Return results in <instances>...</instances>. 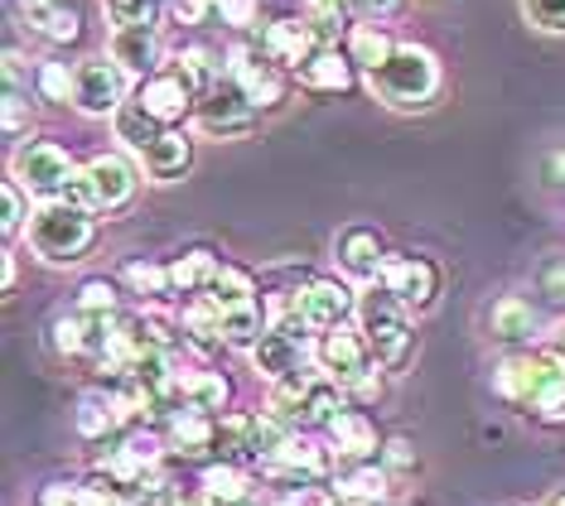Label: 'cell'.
<instances>
[{"label":"cell","instance_id":"obj_1","mask_svg":"<svg viewBox=\"0 0 565 506\" xmlns=\"http://www.w3.org/2000/svg\"><path fill=\"white\" fill-rule=\"evenodd\" d=\"M493 391L512 406L532 410L542 424H565V362L551 347L546 353L526 347V353L503 357L493 372Z\"/></svg>","mask_w":565,"mask_h":506},{"label":"cell","instance_id":"obj_2","mask_svg":"<svg viewBox=\"0 0 565 506\" xmlns=\"http://www.w3.org/2000/svg\"><path fill=\"white\" fill-rule=\"evenodd\" d=\"M358 333L367 337V353L377 362L382 372H402L411 362V347H416V329H411V309L396 300L387 284H367L363 294H358Z\"/></svg>","mask_w":565,"mask_h":506},{"label":"cell","instance_id":"obj_3","mask_svg":"<svg viewBox=\"0 0 565 506\" xmlns=\"http://www.w3.org/2000/svg\"><path fill=\"white\" fill-rule=\"evenodd\" d=\"M30 237V251L49 266H78L87 261V251L97 246V213L68 203V198H54V203H40L24 227Z\"/></svg>","mask_w":565,"mask_h":506},{"label":"cell","instance_id":"obj_4","mask_svg":"<svg viewBox=\"0 0 565 506\" xmlns=\"http://www.w3.org/2000/svg\"><path fill=\"white\" fill-rule=\"evenodd\" d=\"M440 58L426 44H396V54L377 73H367L372 97L387 101L392 111H426L440 97Z\"/></svg>","mask_w":565,"mask_h":506},{"label":"cell","instance_id":"obj_5","mask_svg":"<svg viewBox=\"0 0 565 506\" xmlns=\"http://www.w3.org/2000/svg\"><path fill=\"white\" fill-rule=\"evenodd\" d=\"M136 189H140V169L126 160V154L107 150V154H93V160L73 174L63 198L87 207V213H121V207L136 198Z\"/></svg>","mask_w":565,"mask_h":506},{"label":"cell","instance_id":"obj_6","mask_svg":"<svg viewBox=\"0 0 565 506\" xmlns=\"http://www.w3.org/2000/svg\"><path fill=\"white\" fill-rule=\"evenodd\" d=\"M315 367L329 372L349 396H377L382 391V381H377L382 367L367 353V337L358 329H349V323L315 337Z\"/></svg>","mask_w":565,"mask_h":506},{"label":"cell","instance_id":"obj_7","mask_svg":"<svg viewBox=\"0 0 565 506\" xmlns=\"http://www.w3.org/2000/svg\"><path fill=\"white\" fill-rule=\"evenodd\" d=\"M73 174H78V164H73V154L63 150L58 140H30V146L15 150V164H10V179H15L34 203L63 198Z\"/></svg>","mask_w":565,"mask_h":506},{"label":"cell","instance_id":"obj_8","mask_svg":"<svg viewBox=\"0 0 565 506\" xmlns=\"http://www.w3.org/2000/svg\"><path fill=\"white\" fill-rule=\"evenodd\" d=\"M256 111L247 93L233 83V77H217V83L209 87V93H199V107H194V121H199V131L203 136H213V140H237V136H247L252 126H256Z\"/></svg>","mask_w":565,"mask_h":506},{"label":"cell","instance_id":"obj_9","mask_svg":"<svg viewBox=\"0 0 565 506\" xmlns=\"http://www.w3.org/2000/svg\"><path fill=\"white\" fill-rule=\"evenodd\" d=\"M382 284L402 300L411 314H426V309L440 304V290H445V276L430 256H416V251H392L387 266H382Z\"/></svg>","mask_w":565,"mask_h":506},{"label":"cell","instance_id":"obj_10","mask_svg":"<svg viewBox=\"0 0 565 506\" xmlns=\"http://www.w3.org/2000/svg\"><path fill=\"white\" fill-rule=\"evenodd\" d=\"M227 77L247 93V101L256 111H276L280 101H286V77H280V63L266 58L262 44H237L227 49Z\"/></svg>","mask_w":565,"mask_h":506},{"label":"cell","instance_id":"obj_11","mask_svg":"<svg viewBox=\"0 0 565 506\" xmlns=\"http://www.w3.org/2000/svg\"><path fill=\"white\" fill-rule=\"evenodd\" d=\"M126 77L111 58H83L73 68V107L83 116H117L126 107Z\"/></svg>","mask_w":565,"mask_h":506},{"label":"cell","instance_id":"obj_12","mask_svg":"<svg viewBox=\"0 0 565 506\" xmlns=\"http://www.w3.org/2000/svg\"><path fill=\"white\" fill-rule=\"evenodd\" d=\"M387 256L392 251H387V241H382V232L367 227V223H353L333 237V261H339L349 284H377Z\"/></svg>","mask_w":565,"mask_h":506},{"label":"cell","instance_id":"obj_13","mask_svg":"<svg viewBox=\"0 0 565 506\" xmlns=\"http://www.w3.org/2000/svg\"><path fill=\"white\" fill-rule=\"evenodd\" d=\"M300 314L310 323V333H329V329H343L353 314H358V294L349 290V280H329L319 276L310 284H300Z\"/></svg>","mask_w":565,"mask_h":506},{"label":"cell","instance_id":"obj_14","mask_svg":"<svg viewBox=\"0 0 565 506\" xmlns=\"http://www.w3.org/2000/svg\"><path fill=\"white\" fill-rule=\"evenodd\" d=\"M136 101L146 107L150 116H156L160 126H174L184 121V116H194V107H199V93H194V83H189L179 68H160L156 77H146L140 83V93H136Z\"/></svg>","mask_w":565,"mask_h":506},{"label":"cell","instance_id":"obj_15","mask_svg":"<svg viewBox=\"0 0 565 506\" xmlns=\"http://www.w3.org/2000/svg\"><path fill=\"white\" fill-rule=\"evenodd\" d=\"M107 58L117 63L126 77H156L160 73V58H164V44H160V30L150 24H117L107 39Z\"/></svg>","mask_w":565,"mask_h":506},{"label":"cell","instance_id":"obj_16","mask_svg":"<svg viewBox=\"0 0 565 506\" xmlns=\"http://www.w3.org/2000/svg\"><path fill=\"white\" fill-rule=\"evenodd\" d=\"M262 49H266V58H271V63H280V68H295V73H300L305 63H310V54L319 49V34H315V24H310V20L280 15L276 24H266Z\"/></svg>","mask_w":565,"mask_h":506},{"label":"cell","instance_id":"obj_17","mask_svg":"<svg viewBox=\"0 0 565 506\" xmlns=\"http://www.w3.org/2000/svg\"><path fill=\"white\" fill-rule=\"evenodd\" d=\"M233 386H227L223 372H209V367H184L174 376V391H170V406L174 410H223Z\"/></svg>","mask_w":565,"mask_h":506},{"label":"cell","instance_id":"obj_18","mask_svg":"<svg viewBox=\"0 0 565 506\" xmlns=\"http://www.w3.org/2000/svg\"><path fill=\"white\" fill-rule=\"evenodd\" d=\"M536 329H542V314H536L532 300H522V294H498V300L488 304V337H498V343L522 347L536 337Z\"/></svg>","mask_w":565,"mask_h":506},{"label":"cell","instance_id":"obj_19","mask_svg":"<svg viewBox=\"0 0 565 506\" xmlns=\"http://www.w3.org/2000/svg\"><path fill=\"white\" fill-rule=\"evenodd\" d=\"M140 160V174L156 179V184H174V179L189 174V164H194V140L184 131H164L156 146H146L136 154Z\"/></svg>","mask_w":565,"mask_h":506},{"label":"cell","instance_id":"obj_20","mask_svg":"<svg viewBox=\"0 0 565 506\" xmlns=\"http://www.w3.org/2000/svg\"><path fill=\"white\" fill-rule=\"evenodd\" d=\"M353 68L358 63L349 58V49H333V44H319L315 54H310V63H305L300 73V87H310V93H353Z\"/></svg>","mask_w":565,"mask_h":506},{"label":"cell","instance_id":"obj_21","mask_svg":"<svg viewBox=\"0 0 565 506\" xmlns=\"http://www.w3.org/2000/svg\"><path fill=\"white\" fill-rule=\"evenodd\" d=\"M329 439H333V453L349 463H372L377 459V430L363 410H349L343 406L339 415L329 420Z\"/></svg>","mask_w":565,"mask_h":506},{"label":"cell","instance_id":"obj_22","mask_svg":"<svg viewBox=\"0 0 565 506\" xmlns=\"http://www.w3.org/2000/svg\"><path fill=\"white\" fill-rule=\"evenodd\" d=\"M252 367H256V376H266V381H286V376L305 372V343L266 329V337L252 347Z\"/></svg>","mask_w":565,"mask_h":506},{"label":"cell","instance_id":"obj_23","mask_svg":"<svg viewBox=\"0 0 565 506\" xmlns=\"http://www.w3.org/2000/svg\"><path fill=\"white\" fill-rule=\"evenodd\" d=\"M164 439H170V453H179V459H199V453L217 449V420L209 410H174Z\"/></svg>","mask_w":565,"mask_h":506},{"label":"cell","instance_id":"obj_24","mask_svg":"<svg viewBox=\"0 0 565 506\" xmlns=\"http://www.w3.org/2000/svg\"><path fill=\"white\" fill-rule=\"evenodd\" d=\"M387 483H392L387 469H377V463H353L349 473L333 477V497H339V506H382L392 492Z\"/></svg>","mask_w":565,"mask_h":506},{"label":"cell","instance_id":"obj_25","mask_svg":"<svg viewBox=\"0 0 565 506\" xmlns=\"http://www.w3.org/2000/svg\"><path fill=\"white\" fill-rule=\"evenodd\" d=\"M121 424H126V415H121L117 391H83L78 415H73V430L83 439H111Z\"/></svg>","mask_w":565,"mask_h":506},{"label":"cell","instance_id":"obj_26","mask_svg":"<svg viewBox=\"0 0 565 506\" xmlns=\"http://www.w3.org/2000/svg\"><path fill=\"white\" fill-rule=\"evenodd\" d=\"M271 473L295 477V483H315V477H324V473H329V449H324V444H315V439L290 434V444L280 449V459L271 463Z\"/></svg>","mask_w":565,"mask_h":506},{"label":"cell","instance_id":"obj_27","mask_svg":"<svg viewBox=\"0 0 565 506\" xmlns=\"http://www.w3.org/2000/svg\"><path fill=\"white\" fill-rule=\"evenodd\" d=\"M217 256L209 251V246H189V251H179L174 261H170V284H174V294H203L213 284L217 276Z\"/></svg>","mask_w":565,"mask_h":506},{"label":"cell","instance_id":"obj_28","mask_svg":"<svg viewBox=\"0 0 565 506\" xmlns=\"http://www.w3.org/2000/svg\"><path fill=\"white\" fill-rule=\"evenodd\" d=\"M286 444H290V424L276 420L271 410L252 415V420H247V439H242V453H247V459H256V463H266V469H271Z\"/></svg>","mask_w":565,"mask_h":506},{"label":"cell","instance_id":"obj_29","mask_svg":"<svg viewBox=\"0 0 565 506\" xmlns=\"http://www.w3.org/2000/svg\"><path fill=\"white\" fill-rule=\"evenodd\" d=\"M199 487H203V502H213V506H242L252 492V477H247V469H237V463H209Z\"/></svg>","mask_w":565,"mask_h":506},{"label":"cell","instance_id":"obj_30","mask_svg":"<svg viewBox=\"0 0 565 506\" xmlns=\"http://www.w3.org/2000/svg\"><path fill=\"white\" fill-rule=\"evenodd\" d=\"M392 54H396V39L382 30V24H353L349 30V58L358 63V68L377 73Z\"/></svg>","mask_w":565,"mask_h":506},{"label":"cell","instance_id":"obj_31","mask_svg":"<svg viewBox=\"0 0 565 506\" xmlns=\"http://www.w3.org/2000/svg\"><path fill=\"white\" fill-rule=\"evenodd\" d=\"M203 294H209L217 309H242V304H256V280H252V270L223 261V266H217V276H213V284Z\"/></svg>","mask_w":565,"mask_h":506},{"label":"cell","instance_id":"obj_32","mask_svg":"<svg viewBox=\"0 0 565 506\" xmlns=\"http://www.w3.org/2000/svg\"><path fill=\"white\" fill-rule=\"evenodd\" d=\"M164 131H170V126H160L156 116L140 107V101H126V107L117 111V140H121V146L131 150V154H140L146 146H156Z\"/></svg>","mask_w":565,"mask_h":506},{"label":"cell","instance_id":"obj_33","mask_svg":"<svg viewBox=\"0 0 565 506\" xmlns=\"http://www.w3.org/2000/svg\"><path fill=\"white\" fill-rule=\"evenodd\" d=\"M266 337V309L262 304H242V309H223V343L227 347H252Z\"/></svg>","mask_w":565,"mask_h":506},{"label":"cell","instance_id":"obj_34","mask_svg":"<svg viewBox=\"0 0 565 506\" xmlns=\"http://www.w3.org/2000/svg\"><path fill=\"white\" fill-rule=\"evenodd\" d=\"M179 73L194 83V93H209V87L223 77L227 68L213 58V49H203V44H189V49H179Z\"/></svg>","mask_w":565,"mask_h":506},{"label":"cell","instance_id":"obj_35","mask_svg":"<svg viewBox=\"0 0 565 506\" xmlns=\"http://www.w3.org/2000/svg\"><path fill=\"white\" fill-rule=\"evenodd\" d=\"M121 280L131 284V294H150V300H160V294H174L170 266H156V261H131V266L121 270Z\"/></svg>","mask_w":565,"mask_h":506},{"label":"cell","instance_id":"obj_36","mask_svg":"<svg viewBox=\"0 0 565 506\" xmlns=\"http://www.w3.org/2000/svg\"><path fill=\"white\" fill-rule=\"evenodd\" d=\"M536 294L551 309H565V251L542 256V266H536Z\"/></svg>","mask_w":565,"mask_h":506},{"label":"cell","instance_id":"obj_37","mask_svg":"<svg viewBox=\"0 0 565 506\" xmlns=\"http://www.w3.org/2000/svg\"><path fill=\"white\" fill-rule=\"evenodd\" d=\"M78 506H131V492H126L111 473H93L78 487Z\"/></svg>","mask_w":565,"mask_h":506},{"label":"cell","instance_id":"obj_38","mask_svg":"<svg viewBox=\"0 0 565 506\" xmlns=\"http://www.w3.org/2000/svg\"><path fill=\"white\" fill-rule=\"evenodd\" d=\"M111 24H150L156 30L160 10H170V0H102Z\"/></svg>","mask_w":565,"mask_h":506},{"label":"cell","instance_id":"obj_39","mask_svg":"<svg viewBox=\"0 0 565 506\" xmlns=\"http://www.w3.org/2000/svg\"><path fill=\"white\" fill-rule=\"evenodd\" d=\"M34 93L44 101H73V68L68 63H40V73H34Z\"/></svg>","mask_w":565,"mask_h":506},{"label":"cell","instance_id":"obj_40","mask_svg":"<svg viewBox=\"0 0 565 506\" xmlns=\"http://www.w3.org/2000/svg\"><path fill=\"white\" fill-rule=\"evenodd\" d=\"M54 347L58 353H68V357H87V314H63V319H54Z\"/></svg>","mask_w":565,"mask_h":506},{"label":"cell","instance_id":"obj_41","mask_svg":"<svg viewBox=\"0 0 565 506\" xmlns=\"http://www.w3.org/2000/svg\"><path fill=\"white\" fill-rule=\"evenodd\" d=\"M0 198H6V217H0V227H6V237H20L24 227H30V193H24L15 179H6V189H0Z\"/></svg>","mask_w":565,"mask_h":506},{"label":"cell","instance_id":"obj_42","mask_svg":"<svg viewBox=\"0 0 565 506\" xmlns=\"http://www.w3.org/2000/svg\"><path fill=\"white\" fill-rule=\"evenodd\" d=\"M78 314H117V284L111 280H87L78 290Z\"/></svg>","mask_w":565,"mask_h":506},{"label":"cell","instance_id":"obj_43","mask_svg":"<svg viewBox=\"0 0 565 506\" xmlns=\"http://www.w3.org/2000/svg\"><path fill=\"white\" fill-rule=\"evenodd\" d=\"M522 15L546 34H565V0H522Z\"/></svg>","mask_w":565,"mask_h":506},{"label":"cell","instance_id":"obj_44","mask_svg":"<svg viewBox=\"0 0 565 506\" xmlns=\"http://www.w3.org/2000/svg\"><path fill=\"white\" fill-rule=\"evenodd\" d=\"M174 24H203L209 15H217V0H170Z\"/></svg>","mask_w":565,"mask_h":506},{"label":"cell","instance_id":"obj_45","mask_svg":"<svg viewBox=\"0 0 565 506\" xmlns=\"http://www.w3.org/2000/svg\"><path fill=\"white\" fill-rule=\"evenodd\" d=\"M40 34H49V39H58V44H68V39H78V34H83V20H78V15H73V10H68V6H58V10H54V20H49V24H44V30H40Z\"/></svg>","mask_w":565,"mask_h":506},{"label":"cell","instance_id":"obj_46","mask_svg":"<svg viewBox=\"0 0 565 506\" xmlns=\"http://www.w3.org/2000/svg\"><path fill=\"white\" fill-rule=\"evenodd\" d=\"M217 15L233 30H252L256 24V0H217Z\"/></svg>","mask_w":565,"mask_h":506},{"label":"cell","instance_id":"obj_47","mask_svg":"<svg viewBox=\"0 0 565 506\" xmlns=\"http://www.w3.org/2000/svg\"><path fill=\"white\" fill-rule=\"evenodd\" d=\"M382 459H387V469H411V459H416V449H411V439H387L382 444Z\"/></svg>","mask_w":565,"mask_h":506},{"label":"cell","instance_id":"obj_48","mask_svg":"<svg viewBox=\"0 0 565 506\" xmlns=\"http://www.w3.org/2000/svg\"><path fill=\"white\" fill-rule=\"evenodd\" d=\"M24 126H30V116H24V97L20 93H6V136L15 140Z\"/></svg>","mask_w":565,"mask_h":506},{"label":"cell","instance_id":"obj_49","mask_svg":"<svg viewBox=\"0 0 565 506\" xmlns=\"http://www.w3.org/2000/svg\"><path fill=\"white\" fill-rule=\"evenodd\" d=\"M40 506H78V487L73 483H49L40 492Z\"/></svg>","mask_w":565,"mask_h":506},{"label":"cell","instance_id":"obj_50","mask_svg":"<svg viewBox=\"0 0 565 506\" xmlns=\"http://www.w3.org/2000/svg\"><path fill=\"white\" fill-rule=\"evenodd\" d=\"M396 6L402 0H353V10H363V15H392Z\"/></svg>","mask_w":565,"mask_h":506},{"label":"cell","instance_id":"obj_51","mask_svg":"<svg viewBox=\"0 0 565 506\" xmlns=\"http://www.w3.org/2000/svg\"><path fill=\"white\" fill-rule=\"evenodd\" d=\"M15 284H20V261L15 251H6V294H15Z\"/></svg>","mask_w":565,"mask_h":506},{"label":"cell","instance_id":"obj_52","mask_svg":"<svg viewBox=\"0 0 565 506\" xmlns=\"http://www.w3.org/2000/svg\"><path fill=\"white\" fill-rule=\"evenodd\" d=\"M551 184H565V154H556V160H551Z\"/></svg>","mask_w":565,"mask_h":506},{"label":"cell","instance_id":"obj_53","mask_svg":"<svg viewBox=\"0 0 565 506\" xmlns=\"http://www.w3.org/2000/svg\"><path fill=\"white\" fill-rule=\"evenodd\" d=\"M551 353H556V357H561V362H565V329H561V333H556V343H551Z\"/></svg>","mask_w":565,"mask_h":506},{"label":"cell","instance_id":"obj_54","mask_svg":"<svg viewBox=\"0 0 565 506\" xmlns=\"http://www.w3.org/2000/svg\"><path fill=\"white\" fill-rule=\"evenodd\" d=\"M546 506H565V492H556V497H551Z\"/></svg>","mask_w":565,"mask_h":506}]
</instances>
